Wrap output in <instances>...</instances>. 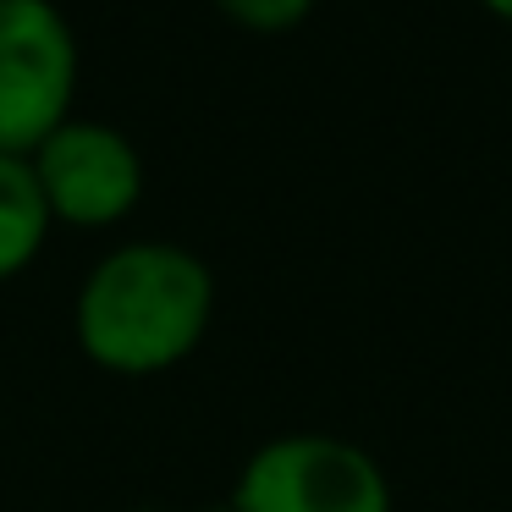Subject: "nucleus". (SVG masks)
<instances>
[{"instance_id": "obj_3", "label": "nucleus", "mask_w": 512, "mask_h": 512, "mask_svg": "<svg viewBox=\"0 0 512 512\" xmlns=\"http://www.w3.org/2000/svg\"><path fill=\"white\" fill-rule=\"evenodd\" d=\"M78 39L50 0H0V155H34L72 116Z\"/></svg>"}, {"instance_id": "obj_5", "label": "nucleus", "mask_w": 512, "mask_h": 512, "mask_svg": "<svg viewBox=\"0 0 512 512\" xmlns=\"http://www.w3.org/2000/svg\"><path fill=\"white\" fill-rule=\"evenodd\" d=\"M50 210L23 155H0V287L23 276L50 237Z\"/></svg>"}, {"instance_id": "obj_7", "label": "nucleus", "mask_w": 512, "mask_h": 512, "mask_svg": "<svg viewBox=\"0 0 512 512\" xmlns=\"http://www.w3.org/2000/svg\"><path fill=\"white\" fill-rule=\"evenodd\" d=\"M490 17H501V23H512V0H479Z\"/></svg>"}, {"instance_id": "obj_9", "label": "nucleus", "mask_w": 512, "mask_h": 512, "mask_svg": "<svg viewBox=\"0 0 512 512\" xmlns=\"http://www.w3.org/2000/svg\"><path fill=\"white\" fill-rule=\"evenodd\" d=\"M138 512H155V507H138Z\"/></svg>"}, {"instance_id": "obj_6", "label": "nucleus", "mask_w": 512, "mask_h": 512, "mask_svg": "<svg viewBox=\"0 0 512 512\" xmlns=\"http://www.w3.org/2000/svg\"><path fill=\"white\" fill-rule=\"evenodd\" d=\"M210 6L248 34H292L314 12V0H210Z\"/></svg>"}, {"instance_id": "obj_8", "label": "nucleus", "mask_w": 512, "mask_h": 512, "mask_svg": "<svg viewBox=\"0 0 512 512\" xmlns=\"http://www.w3.org/2000/svg\"><path fill=\"white\" fill-rule=\"evenodd\" d=\"M204 512H243V507H237V501H232V496H226V501H221V507H204Z\"/></svg>"}, {"instance_id": "obj_2", "label": "nucleus", "mask_w": 512, "mask_h": 512, "mask_svg": "<svg viewBox=\"0 0 512 512\" xmlns=\"http://www.w3.org/2000/svg\"><path fill=\"white\" fill-rule=\"evenodd\" d=\"M232 501L243 512H391V479L347 435L292 430L248 452Z\"/></svg>"}, {"instance_id": "obj_4", "label": "nucleus", "mask_w": 512, "mask_h": 512, "mask_svg": "<svg viewBox=\"0 0 512 512\" xmlns=\"http://www.w3.org/2000/svg\"><path fill=\"white\" fill-rule=\"evenodd\" d=\"M28 166H34V182L45 193L50 221L78 226V232H100V226L127 221L144 199V155L111 122L67 116L28 155Z\"/></svg>"}, {"instance_id": "obj_1", "label": "nucleus", "mask_w": 512, "mask_h": 512, "mask_svg": "<svg viewBox=\"0 0 512 512\" xmlns=\"http://www.w3.org/2000/svg\"><path fill=\"white\" fill-rule=\"evenodd\" d=\"M215 320V276L182 243H122L72 298L78 353L105 375L149 380L188 364Z\"/></svg>"}]
</instances>
